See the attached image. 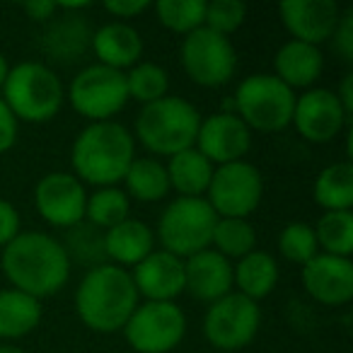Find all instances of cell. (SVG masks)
Returning <instances> with one entry per match:
<instances>
[{
    "mask_svg": "<svg viewBox=\"0 0 353 353\" xmlns=\"http://www.w3.org/2000/svg\"><path fill=\"white\" fill-rule=\"evenodd\" d=\"M0 269L10 281V288L44 300L63 290L73 264L61 240L39 230H22L3 250Z\"/></svg>",
    "mask_w": 353,
    "mask_h": 353,
    "instance_id": "cell-1",
    "label": "cell"
},
{
    "mask_svg": "<svg viewBox=\"0 0 353 353\" xmlns=\"http://www.w3.org/2000/svg\"><path fill=\"white\" fill-rule=\"evenodd\" d=\"M136 160L133 133L119 121L88 123L70 148V167L83 184L94 189L119 187Z\"/></svg>",
    "mask_w": 353,
    "mask_h": 353,
    "instance_id": "cell-2",
    "label": "cell"
},
{
    "mask_svg": "<svg viewBox=\"0 0 353 353\" xmlns=\"http://www.w3.org/2000/svg\"><path fill=\"white\" fill-rule=\"evenodd\" d=\"M73 303L80 322L88 329L97 334H117L128 322L141 298L133 285L131 271L102 264L85 271Z\"/></svg>",
    "mask_w": 353,
    "mask_h": 353,
    "instance_id": "cell-3",
    "label": "cell"
},
{
    "mask_svg": "<svg viewBox=\"0 0 353 353\" xmlns=\"http://www.w3.org/2000/svg\"><path fill=\"white\" fill-rule=\"evenodd\" d=\"M201 126V114L189 99L167 97L141 107L133 123V141L141 143L150 155L172 157L194 148Z\"/></svg>",
    "mask_w": 353,
    "mask_h": 353,
    "instance_id": "cell-4",
    "label": "cell"
},
{
    "mask_svg": "<svg viewBox=\"0 0 353 353\" xmlns=\"http://www.w3.org/2000/svg\"><path fill=\"white\" fill-rule=\"evenodd\" d=\"M0 97L17 121L46 123L63 109L65 90L56 70L39 61H25L10 68Z\"/></svg>",
    "mask_w": 353,
    "mask_h": 353,
    "instance_id": "cell-5",
    "label": "cell"
},
{
    "mask_svg": "<svg viewBox=\"0 0 353 353\" xmlns=\"http://www.w3.org/2000/svg\"><path fill=\"white\" fill-rule=\"evenodd\" d=\"M295 97L274 73H254L237 85L232 107L252 133H276L293 121Z\"/></svg>",
    "mask_w": 353,
    "mask_h": 353,
    "instance_id": "cell-6",
    "label": "cell"
},
{
    "mask_svg": "<svg viewBox=\"0 0 353 353\" xmlns=\"http://www.w3.org/2000/svg\"><path fill=\"white\" fill-rule=\"evenodd\" d=\"M218 223V216L208 206L206 199H179L172 203L157 218L155 242H160V250L189 259L199 252L211 247L213 228Z\"/></svg>",
    "mask_w": 353,
    "mask_h": 353,
    "instance_id": "cell-7",
    "label": "cell"
},
{
    "mask_svg": "<svg viewBox=\"0 0 353 353\" xmlns=\"http://www.w3.org/2000/svg\"><path fill=\"white\" fill-rule=\"evenodd\" d=\"M65 99L90 123L114 121V117L128 104L126 73L99 63L88 65L70 80Z\"/></svg>",
    "mask_w": 353,
    "mask_h": 353,
    "instance_id": "cell-8",
    "label": "cell"
},
{
    "mask_svg": "<svg viewBox=\"0 0 353 353\" xmlns=\"http://www.w3.org/2000/svg\"><path fill=\"white\" fill-rule=\"evenodd\" d=\"M187 314L176 303H138L128 322L123 324V339L136 353H172L187 336Z\"/></svg>",
    "mask_w": 353,
    "mask_h": 353,
    "instance_id": "cell-9",
    "label": "cell"
},
{
    "mask_svg": "<svg viewBox=\"0 0 353 353\" xmlns=\"http://www.w3.org/2000/svg\"><path fill=\"white\" fill-rule=\"evenodd\" d=\"M179 61L187 78L199 88H223L232 80L237 70V51L230 37L201 30L192 32L182 39Z\"/></svg>",
    "mask_w": 353,
    "mask_h": 353,
    "instance_id": "cell-10",
    "label": "cell"
},
{
    "mask_svg": "<svg viewBox=\"0 0 353 353\" xmlns=\"http://www.w3.org/2000/svg\"><path fill=\"white\" fill-rule=\"evenodd\" d=\"M259 327V303L235 293V290L208 305L206 314H203V336L221 353H235L247 348L256 339Z\"/></svg>",
    "mask_w": 353,
    "mask_h": 353,
    "instance_id": "cell-11",
    "label": "cell"
},
{
    "mask_svg": "<svg viewBox=\"0 0 353 353\" xmlns=\"http://www.w3.org/2000/svg\"><path fill=\"white\" fill-rule=\"evenodd\" d=\"M203 199L218 218L250 221V216L264 199V176L247 160L221 165L213 170L211 184Z\"/></svg>",
    "mask_w": 353,
    "mask_h": 353,
    "instance_id": "cell-12",
    "label": "cell"
},
{
    "mask_svg": "<svg viewBox=\"0 0 353 353\" xmlns=\"http://www.w3.org/2000/svg\"><path fill=\"white\" fill-rule=\"evenodd\" d=\"M88 189L73 172H49L34 187V208L51 228H68L85 221Z\"/></svg>",
    "mask_w": 353,
    "mask_h": 353,
    "instance_id": "cell-13",
    "label": "cell"
},
{
    "mask_svg": "<svg viewBox=\"0 0 353 353\" xmlns=\"http://www.w3.org/2000/svg\"><path fill=\"white\" fill-rule=\"evenodd\" d=\"M351 119L339 104L334 90L327 88H310L303 94L295 97L293 107V126L300 138L314 145L332 143L341 136V131L348 126Z\"/></svg>",
    "mask_w": 353,
    "mask_h": 353,
    "instance_id": "cell-14",
    "label": "cell"
},
{
    "mask_svg": "<svg viewBox=\"0 0 353 353\" xmlns=\"http://www.w3.org/2000/svg\"><path fill=\"white\" fill-rule=\"evenodd\" d=\"M194 148L213 167L230 165V162L245 160V155L250 152L252 131L235 112H216L211 117H201Z\"/></svg>",
    "mask_w": 353,
    "mask_h": 353,
    "instance_id": "cell-15",
    "label": "cell"
},
{
    "mask_svg": "<svg viewBox=\"0 0 353 353\" xmlns=\"http://www.w3.org/2000/svg\"><path fill=\"white\" fill-rule=\"evenodd\" d=\"M303 288L314 303L327 307H343L353 300L351 259L332 254H314L300 271Z\"/></svg>",
    "mask_w": 353,
    "mask_h": 353,
    "instance_id": "cell-16",
    "label": "cell"
},
{
    "mask_svg": "<svg viewBox=\"0 0 353 353\" xmlns=\"http://www.w3.org/2000/svg\"><path fill=\"white\" fill-rule=\"evenodd\" d=\"M279 15L295 41L319 46L332 39L341 8L334 0H285L279 6Z\"/></svg>",
    "mask_w": 353,
    "mask_h": 353,
    "instance_id": "cell-17",
    "label": "cell"
},
{
    "mask_svg": "<svg viewBox=\"0 0 353 353\" xmlns=\"http://www.w3.org/2000/svg\"><path fill=\"white\" fill-rule=\"evenodd\" d=\"M138 298L148 303H174L184 293V259L155 250L131 269Z\"/></svg>",
    "mask_w": 353,
    "mask_h": 353,
    "instance_id": "cell-18",
    "label": "cell"
},
{
    "mask_svg": "<svg viewBox=\"0 0 353 353\" xmlns=\"http://www.w3.org/2000/svg\"><path fill=\"white\" fill-rule=\"evenodd\" d=\"M235 290L232 283V261L216 250H203L184 259V293L201 303H216Z\"/></svg>",
    "mask_w": 353,
    "mask_h": 353,
    "instance_id": "cell-19",
    "label": "cell"
},
{
    "mask_svg": "<svg viewBox=\"0 0 353 353\" xmlns=\"http://www.w3.org/2000/svg\"><path fill=\"white\" fill-rule=\"evenodd\" d=\"M90 46L99 65L126 73L143 56V37L131 22H107L90 34Z\"/></svg>",
    "mask_w": 353,
    "mask_h": 353,
    "instance_id": "cell-20",
    "label": "cell"
},
{
    "mask_svg": "<svg viewBox=\"0 0 353 353\" xmlns=\"http://www.w3.org/2000/svg\"><path fill=\"white\" fill-rule=\"evenodd\" d=\"M324 70V56L319 46L288 39L274 56V75L290 90L314 88Z\"/></svg>",
    "mask_w": 353,
    "mask_h": 353,
    "instance_id": "cell-21",
    "label": "cell"
},
{
    "mask_svg": "<svg viewBox=\"0 0 353 353\" xmlns=\"http://www.w3.org/2000/svg\"><path fill=\"white\" fill-rule=\"evenodd\" d=\"M150 252H155V232L143 221L126 218V221H121L119 225L109 228L104 232V256H107V264L131 271Z\"/></svg>",
    "mask_w": 353,
    "mask_h": 353,
    "instance_id": "cell-22",
    "label": "cell"
},
{
    "mask_svg": "<svg viewBox=\"0 0 353 353\" xmlns=\"http://www.w3.org/2000/svg\"><path fill=\"white\" fill-rule=\"evenodd\" d=\"M165 170L167 179H170V192H176L179 199H203L216 167L196 148H187V150L167 157Z\"/></svg>",
    "mask_w": 353,
    "mask_h": 353,
    "instance_id": "cell-23",
    "label": "cell"
},
{
    "mask_svg": "<svg viewBox=\"0 0 353 353\" xmlns=\"http://www.w3.org/2000/svg\"><path fill=\"white\" fill-rule=\"evenodd\" d=\"M232 283H235V293L245 295L254 303H261L274 293L276 283H279L276 256L261 250L250 252L232 264Z\"/></svg>",
    "mask_w": 353,
    "mask_h": 353,
    "instance_id": "cell-24",
    "label": "cell"
},
{
    "mask_svg": "<svg viewBox=\"0 0 353 353\" xmlns=\"http://www.w3.org/2000/svg\"><path fill=\"white\" fill-rule=\"evenodd\" d=\"M41 300L15 288L0 290V339L6 343L30 336L41 324Z\"/></svg>",
    "mask_w": 353,
    "mask_h": 353,
    "instance_id": "cell-25",
    "label": "cell"
},
{
    "mask_svg": "<svg viewBox=\"0 0 353 353\" xmlns=\"http://www.w3.org/2000/svg\"><path fill=\"white\" fill-rule=\"evenodd\" d=\"M123 194L141 203H155L170 194V179H167L165 162L157 157H138L131 162L126 176H123Z\"/></svg>",
    "mask_w": 353,
    "mask_h": 353,
    "instance_id": "cell-26",
    "label": "cell"
},
{
    "mask_svg": "<svg viewBox=\"0 0 353 353\" xmlns=\"http://www.w3.org/2000/svg\"><path fill=\"white\" fill-rule=\"evenodd\" d=\"M312 199L324 213L353 208V165L351 160L327 165L314 179Z\"/></svg>",
    "mask_w": 353,
    "mask_h": 353,
    "instance_id": "cell-27",
    "label": "cell"
},
{
    "mask_svg": "<svg viewBox=\"0 0 353 353\" xmlns=\"http://www.w3.org/2000/svg\"><path fill=\"white\" fill-rule=\"evenodd\" d=\"M314 240L322 254L351 259L353 252V213L351 211H329L322 213L314 223Z\"/></svg>",
    "mask_w": 353,
    "mask_h": 353,
    "instance_id": "cell-28",
    "label": "cell"
},
{
    "mask_svg": "<svg viewBox=\"0 0 353 353\" xmlns=\"http://www.w3.org/2000/svg\"><path fill=\"white\" fill-rule=\"evenodd\" d=\"M131 218V199L123 194L121 187H102L88 194L85 203V221L90 225L107 232L109 228L119 225L121 221Z\"/></svg>",
    "mask_w": 353,
    "mask_h": 353,
    "instance_id": "cell-29",
    "label": "cell"
},
{
    "mask_svg": "<svg viewBox=\"0 0 353 353\" xmlns=\"http://www.w3.org/2000/svg\"><path fill=\"white\" fill-rule=\"evenodd\" d=\"M211 250H216L228 261H240L256 250V230L245 218H218L213 228Z\"/></svg>",
    "mask_w": 353,
    "mask_h": 353,
    "instance_id": "cell-30",
    "label": "cell"
},
{
    "mask_svg": "<svg viewBox=\"0 0 353 353\" xmlns=\"http://www.w3.org/2000/svg\"><path fill=\"white\" fill-rule=\"evenodd\" d=\"M150 10L167 32L172 34H192L206 22V0H160Z\"/></svg>",
    "mask_w": 353,
    "mask_h": 353,
    "instance_id": "cell-31",
    "label": "cell"
},
{
    "mask_svg": "<svg viewBox=\"0 0 353 353\" xmlns=\"http://www.w3.org/2000/svg\"><path fill=\"white\" fill-rule=\"evenodd\" d=\"M128 102H138L141 107L152 104L170 94V73L152 61H141L126 70Z\"/></svg>",
    "mask_w": 353,
    "mask_h": 353,
    "instance_id": "cell-32",
    "label": "cell"
},
{
    "mask_svg": "<svg viewBox=\"0 0 353 353\" xmlns=\"http://www.w3.org/2000/svg\"><path fill=\"white\" fill-rule=\"evenodd\" d=\"M70 264H85L90 269L107 264L104 256V232L99 228L90 225L88 221L65 230V240H61Z\"/></svg>",
    "mask_w": 353,
    "mask_h": 353,
    "instance_id": "cell-33",
    "label": "cell"
},
{
    "mask_svg": "<svg viewBox=\"0 0 353 353\" xmlns=\"http://www.w3.org/2000/svg\"><path fill=\"white\" fill-rule=\"evenodd\" d=\"M279 252L290 264L305 266L314 254H319L317 240H314V228L303 221H293L288 225H283V230L279 232Z\"/></svg>",
    "mask_w": 353,
    "mask_h": 353,
    "instance_id": "cell-34",
    "label": "cell"
},
{
    "mask_svg": "<svg viewBox=\"0 0 353 353\" xmlns=\"http://www.w3.org/2000/svg\"><path fill=\"white\" fill-rule=\"evenodd\" d=\"M247 6L240 0H211L206 3V22L203 27L216 34L230 37L245 25Z\"/></svg>",
    "mask_w": 353,
    "mask_h": 353,
    "instance_id": "cell-35",
    "label": "cell"
},
{
    "mask_svg": "<svg viewBox=\"0 0 353 353\" xmlns=\"http://www.w3.org/2000/svg\"><path fill=\"white\" fill-rule=\"evenodd\" d=\"M332 41H334V51L339 54V59L351 63L353 61V10L351 8L341 10L339 25L332 34Z\"/></svg>",
    "mask_w": 353,
    "mask_h": 353,
    "instance_id": "cell-36",
    "label": "cell"
},
{
    "mask_svg": "<svg viewBox=\"0 0 353 353\" xmlns=\"http://www.w3.org/2000/svg\"><path fill=\"white\" fill-rule=\"evenodd\" d=\"M20 232H22L20 211L10 201L0 199V250H6Z\"/></svg>",
    "mask_w": 353,
    "mask_h": 353,
    "instance_id": "cell-37",
    "label": "cell"
},
{
    "mask_svg": "<svg viewBox=\"0 0 353 353\" xmlns=\"http://www.w3.org/2000/svg\"><path fill=\"white\" fill-rule=\"evenodd\" d=\"M150 0H112V3H104V10L114 17V22H128L133 17L143 15L145 10H150Z\"/></svg>",
    "mask_w": 353,
    "mask_h": 353,
    "instance_id": "cell-38",
    "label": "cell"
},
{
    "mask_svg": "<svg viewBox=\"0 0 353 353\" xmlns=\"http://www.w3.org/2000/svg\"><path fill=\"white\" fill-rule=\"evenodd\" d=\"M17 133H20V121H17L15 114L8 109V104L0 97V155H6L15 145Z\"/></svg>",
    "mask_w": 353,
    "mask_h": 353,
    "instance_id": "cell-39",
    "label": "cell"
},
{
    "mask_svg": "<svg viewBox=\"0 0 353 353\" xmlns=\"http://www.w3.org/2000/svg\"><path fill=\"white\" fill-rule=\"evenodd\" d=\"M22 12H25L32 22L46 25V22L54 20L56 12H59V3H51V0H34V3H25V6H22Z\"/></svg>",
    "mask_w": 353,
    "mask_h": 353,
    "instance_id": "cell-40",
    "label": "cell"
},
{
    "mask_svg": "<svg viewBox=\"0 0 353 353\" xmlns=\"http://www.w3.org/2000/svg\"><path fill=\"white\" fill-rule=\"evenodd\" d=\"M334 94H336L339 104H341V109L346 112V117L351 119V114H353V75H351V73L343 75L341 88H339Z\"/></svg>",
    "mask_w": 353,
    "mask_h": 353,
    "instance_id": "cell-41",
    "label": "cell"
},
{
    "mask_svg": "<svg viewBox=\"0 0 353 353\" xmlns=\"http://www.w3.org/2000/svg\"><path fill=\"white\" fill-rule=\"evenodd\" d=\"M8 73H10V63H8L6 54H3V51H0V90H3V85H6Z\"/></svg>",
    "mask_w": 353,
    "mask_h": 353,
    "instance_id": "cell-42",
    "label": "cell"
},
{
    "mask_svg": "<svg viewBox=\"0 0 353 353\" xmlns=\"http://www.w3.org/2000/svg\"><path fill=\"white\" fill-rule=\"evenodd\" d=\"M0 353H25L22 348L12 346V343H0Z\"/></svg>",
    "mask_w": 353,
    "mask_h": 353,
    "instance_id": "cell-43",
    "label": "cell"
}]
</instances>
